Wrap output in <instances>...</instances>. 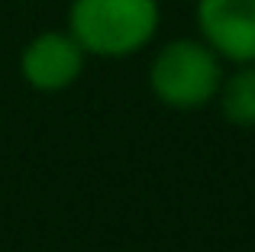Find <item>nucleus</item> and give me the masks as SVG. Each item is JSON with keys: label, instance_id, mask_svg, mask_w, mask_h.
Returning <instances> with one entry per match:
<instances>
[{"label": "nucleus", "instance_id": "nucleus-1", "mask_svg": "<svg viewBox=\"0 0 255 252\" xmlns=\"http://www.w3.org/2000/svg\"><path fill=\"white\" fill-rule=\"evenodd\" d=\"M162 26L158 0H71L65 29L87 58H129L149 49Z\"/></svg>", "mask_w": 255, "mask_h": 252}, {"label": "nucleus", "instance_id": "nucleus-2", "mask_svg": "<svg viewBox=\"0 0 255 252\" xmlns=\"http://www.w3.org/2000/svg\"><path fill=\"white\" fill-rule=\"evenodd\" d=\"M223 58L200 36H178L155 49L145 71L149 91L168 110H200L217 101L223 84Z\"/></svg>", "mask_w": 255, "mask_h": 252}, {"label": "nucleus", "instance_id": "nucleus-3", "mask_svg": "<svg viewBox=\"0 0 255 252\" xmlns=\"http://www.w3.org/2000/svg\"><path fill=\"white\" fill-rule=\"evenodd\" d=\"M87 52L68 29H42L19 49V78L39 94H62L84 75Z\"/></svg>", "mask_w": 255, "mask_h": 252}, {"label": "nucleus", "instance_id": "nucleus-4", "mask_svg": "<svg viewBox=\"0 0 255 252\" xmlns=\"http://www.w3.org/2000/svg\"><path fill=\"white\" fill-rule=\"evenodd\" d=\"M194 23L226 65H255V0H194Z\"/></svg>", "mask_w": 255, "mask_h": 252}, {"label": "nucleus", "instance_id": "nucleus-5", "mask_svg": "<svg viewBox=\"0 0 255 252\" xmlns=\"http://www.w3.org/2000/svg\"><path fill=\"white\" fill-rule=\"evenodd\" d=\"M223 120L236 129H255V65H233L217 91Z\"/></svg>", "mask_w": 255, "mask_h": 252}]
</instances>
